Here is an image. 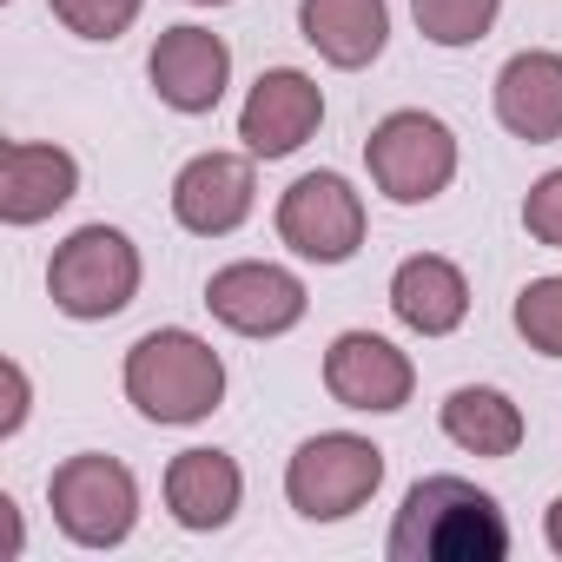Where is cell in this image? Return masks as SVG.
<instances>
[{
	"instance_id": "1",
	"label": "cell",
	"mask_w": 562,
	"mask_h": 562,
	"mask_svg": "<svg viewBox=\"0 0 562 562\" xmlns=\"http://www.w3.org/2000/svg\"><path fill=\"white\" fill-rule=\"evenodd\" d=\"M391 562H503L509 516L470 476H417L384 542Z\"/></svg>"
},
{
	"instance_id": "2",
	"label": "cell",
	"mask_w": 562,
	"mask_h": 562,
	"mask_svg": "<svg viewBox=\"0 0 562 562\" xmlns=\"http://www.w3.org/2000/svg\"><path fill=\"white\" fill-rule=\"evenodd\" d=\"M126 397L146 424H205L225 397V358L199 331H146L126 351Z\"/></svg>"
},
{
	"instance_id": "3",
	"label": "cell",
	"mask_w": 562,
	"mask_h": 562,
	"mask_svg": "<svg viewBox=\"0 0 562 562\" xmlns=\"http://www.w3.org/2000/svg\"><path fill=\"white\" fill-rule=\"evenodd\" d=\"M47 292H54V312L80 325L120 318L139 292V245L120 225H80L47 265Z\"/></svg>"
},
{
	"instance_id": "4",
	"label": "cell",
	"mask_w": 562,
	"mask_h": 562,
	"mask_svg": "<svg viewBox=\"0 0 562 562\" xmlns=\"http://www.w3.org/2000/svg\"><path fill=\"white\" fill-rule=\"evenodd\" d=\"M384 483V450L351 430H318L285 463V496L305 522H345L358 516Z\"/></svg>"
},
{
	"instance_id": "5",
	"label": "cell",
	"mask_w": 562,
	"mask_h": 562,
	"mask_svg": "<svg viewBox=\"0 0 562 562\" xmlns=\"http://www.w3.org/2000/svg\"><path fill=\"white\" fill-rule=\"evenodd\" d=\"M47 503H54L60 536L80 542V549H113V542H126L133 522H139V483H133V470H126L120 457H106V450H80V457L54 463Z\"/></svg>"
},
{
	"instance_id": "6",
	"label": "cell",
	"mask_w": 562,
	"mask_h": 562,
	"mask_svg": "<svg viewBox=\"0 0 562 562\" xmlns=\"http://www.w3.org/2000/svg\"><path fill=\"white\" fill-rule=\"evenodd\" d=\"M364 166H371V186L391 205H430L457 179V133L424 106L384 113L364 139Z\"/></svg>"
},
{
	"instance_id": "7",
	"label": "cell",
	"mask_w": 562,
	"mask_h": 562,
	"mask_svg": "<svg viewBox=\"0 0 562 562\" xmlns=\"http://www.w3.org/2000/svg\"><path fill=\"white\" fill-rule=\"evenodd\" d=\"M278 238L312 265H345L364 245V199L345 172H305L278 199Z\"/></svg>"
},
{
	"instance_id": "8",
	"label": "cell",
	"mask_w": 562,
	"mask_h": 562,
	"mask_svg": "<svg viewBox=\"0 0 562 562\" xmlns=\"http://www.w3.org/2000/svg\"><path fill=\"white\" fill-rule=\"evenodd\" d=\"M305 305L312 299L299 285V271L265 265V258H238L205 278V312L238 338H285L305 318Z\"/></svg>"
},
{
	"instance_id": "9",
	"label": "cell",
	"mask_w": 562,
	"mask_h": 562,
	"mask_svg": "<svg viewBox=\"0 0 562 562\" xmlns=\"http://www.w3.org/2000/svg\"><path fill=\"white\" fill-rule=\"evenodd\" d=\"M325 120V87L299 67H271L251 80L245 106H238V139L251 159H292Z\"/></svg>"
},
{
	"instance_id": "10",
	"label": "cell",
	"mask_w": 562,
	"mask_h": 562,
	"mask_svg": "<svg viewBox=\"0 0 562 562\" xmlns=\"http://www.w3.org/2000/svg\"><path fill=\"white\" fill-rule=\"evenodd\" d=\"M325 391H331L345 411L391 417V411L411 404L417 371H411V358H404L391 338H378V331H345V338H331V351H325Z\"/></svg>"
},
{
	"instance_id": "11",
	"label": "cell",
	"mask_w": 562,
	"mask_h": 562,
	"mask_svg": "<svg viewBox=\"0 0 562 562\" xmlns=\"http://www.w3.org/2000/svg\"><path fill=\"white\" fill-rule=\"evenodd\" d=\"M251 199H258V172H251V153H199L179 166L172 179V218L199 238H225L251 218Z\"/></svg>"
},
{
	"instance_id": "12",
	"label": "cell",
	"mask_w": 562,
	"mask_h": 562,
	"mask_svg": "<svg viewBox=\"0 0 562 562\" xmlns=\"http://www.w3.org/2000/svg\"><path fill=\"white\" fill-rule=\"evenodd\" d=\"M146 80L172 113H212L232 87V47L205 27H166L146 54Z\"/></svg>"
},
{
	"instance_id": "13",
	"label": "cell",
	"mask_w": 562,
	"mask_h": 562,
	"mask_svg": "<svg viewBox=\"0 0 562 562\" xmlns=\"http://www.w3.org/2000/svg\"><path fill=\"white\" fill-rule=\"evenodd\" d=\"M74 192H80V159L67 146H41V139L0 146V218L8 225H41Z\"/></svg>"
},
{
	"instance_id": "14",
	"label": "cell",
	"mask_w": 562,
	"mask_h": 562,
	"mask_svg": "<svg viewBox=\"0 0 562 562\" xmlns=\"http://www.w3.org/2000/svg\"><path fill=\"white\" fill-rule=\"evenodd\" d=\"M496 120H503V133L529 139V146L562 139V54H549V47L509 54L496 74Z\"/></svg>"
},
{
	"instance_id": "15",
	"label": "cell",
	"mask_w": 562,
	"mask_h": 562,
	"mask_svg": "<svg viewBox=\"0 0 562 562\" xmlns=\"http://www.w3.org/2000/svg\"><path fill=\"white\" fill-rule=\"evenodd\" d=\"M299 34L318 47V60L358 74L391 41V0H299Z\"/></svg>"
},
{
	"instance_id": "16",
	"label": "cell",
	"mask_w": 562,
	"mask_h": 562,
	"mask_svg": "<svg viewBox=\"0 0 562 562\" xmlns=\"http://www.w3.org/2000/svg\"><path fill=\"white\" fill-rule=\"evenodd\" d=\"M238 496H245V476H238V463L225 457V450H179L172 463H166V509H172V522L179 529H225L232 516H238Z\"/></svg>"
},
{
	"instance_id": "17",
	"label": "cell",
	"mask_w": 562,
	"mask_h": 562,
	"mask_svg": "<svg viewBox=\"0 0 562 562\" xmlns=\"http://www.w3.org/2000/svg\"><path fill=\"white\" fill-rule=\"evenodd\" d=\"M391 312L397 325H411L417 338H450L463 318H470V285L463 271L437 251H417L391 271Z\"/></svg>"
},
{
	"instance_id": "18",
	"label": "cell",
	"mask_w": 562,
	"mask_h": 562,
	"mask_svg": "<svg viewBox=\"0 0 562 562\" xmlns=\"http://www.w3.org/2000/svg\"><path fill=\"white\" fill-rule=\"evenodd\" d=\"M437 417H443V437L470 457H516L522 450V411L496 384H457Z\"/></svg>"
},
{
	"instance_id": "19",
	"label": "cell",
	"mask_w": 562,
	"mask_h": 562,
	"mask_svg": "<svg viewBox=\"0 0 562 562\" xmlns=\"http://www.w3.org/2000/svg\"><path fill=\"white\" fill-rule=\"evenodd\" d=\"M411 14L430 47H476L496 27L503 0H411Z\"/></svg>"
},
{
	"instance_id": "20",
	"label": "cell",
	"mask_w": 562,
	"mask_h": 562,
	"mask_svg": "<svg viewBox=\"0 0 562 562\" xmlns=\"http://www.w3.org/2000/svg\"><path fill=\"white\" fill-rule=\"evenodd\" d=\"M516 331H522L529 351L562 358V271L529 278V285L516 292Z\"/></svg>"
},
{
	"instance_id": "21",
	"label": "cell",
	"mask_w": 562,
	"mask_h": 562,
	"mask_svg": "<svg viewBox=\"0 0 562 562\" xmlns=\"http://www.w3.org/2000/svg\"><path fill=\"white\" fill-rule=\"evenodd\" d=\"M146 0H54V21L80 41H120L139 21Z\"/></svg>"
},
{
	"instance_id": "22",
	"label": "cell",
	"mask_w": 562,
	"mask_h": 562,
	"mask_svg": "<svg viewBox=\"0 0 562 562\" xmlns=\"http://www.w3.org/2000/svg\"><path fill=\"white\" fill-rule=\"evenodd\" d=\"M522 232H529L536 245L562 251V166L529 186V199H522Z\"/></svg>"
},
{
	"instance_id": "23",
	"label": "cell",
	"mask_w": 562,
	"mask_h": 562,
	"mask_svg": "<svg viewBox=\"0 0 562 562\" xmlns=\"http://www.w3.org/2000/svg\"><path fill=\"white\" fill-rule=\"evenodd\" d=\"M0 384H8V411H0V437H14V430L27 424V371L8 358V364H0Z\"/></svg>"
},
{
	"instance_id": "24",
	"label": "cell",
	"mask_w": 562,
	"mask_h": 562,
	"mask_svg": "<svg viewBox=\"0 0 562 562\" xmlns=\"http://www.w3.org/2000/svg\"><path fill=\"white\" fill-rule=\"evenodd\" d=\"M14 555H21V503L0 496V562H14Z\"/></svg>"
},
{
	"instance_id": "25",
	"label": "cell",
	"mask_w": 562,
	"mask_h": 562,
	"mask_svg": "<svg viewBox=\"0 0 562 562\" xmlns=\"http://www.w3.org/2000/svg\"><path fill=\"white\" fill-rule=\"evenodd\" d=\"M542 529H549V549H555V555H562V496H555V503H549V516H542Z\"/></svg>"
},
{
	"instance_id": "26",
	"label": "cell",
	"mask_w": 562,
	"mask_h": 562,
	"mask_svg": "<svg viewBox=\"0 0 562 562\" xmlns=\"http://www.w3.org/2000/svg\"><path fill=\"white\" fill-rule=\"evenodd\" d=\"M192 8H232V0H192Z\"/></svg>"
}]
</instances>
